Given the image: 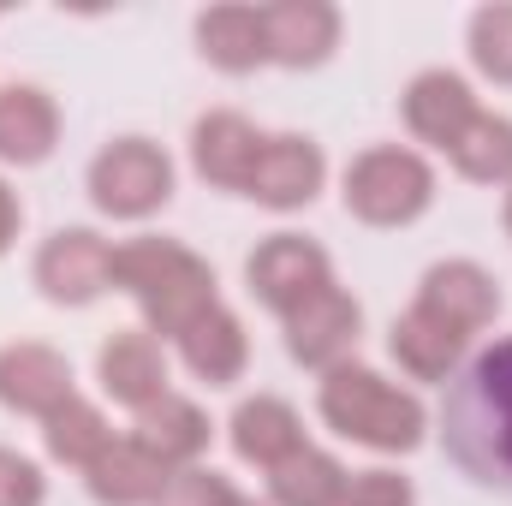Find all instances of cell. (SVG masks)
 <instances>
[{"mask_svg":"<svg viewBox=\"0 0 512 506\" xmlns=\"http://www.w3.org/2000/svg\"><path fill=\"white\" fill-rule=\"evenodd\" d=\"M233 506H256V501H245V495H233Z\"/></svg>","mask_w":512,"mask_h":506,"instance_id":"cell-32","label":"cell"},{"mask_svg":"<svg viewBox=\"0 0 512 506\" xmlns=\"http://www.w3.org/2000/svg\"><path fill=\"white\" fill-rule=\"evenodd\" d=\"M441 447L471 483L512 495V334L483 346L447 381Z\"/></svg>","mask_w":512,"mask_h":506,"instance_id":"cell-1","label":"cell"},{"mask_svg":"<svg viewBox=\"0 0 512 506\" xmlns=\"http://www.w3.org/2000/svg\"><path fill=\"white\" fill-rule=\"evenodd\" d=\"M54 143H60V102L42 84H6L0 90V161L42 167Z\"/></svg>","mask_w":512,"mask_h":506,"instance_id":"cell-18","label":"cell"},{"mask_svg":"<svg viewBox=\"0 0 512 506\" xmlns=\"http://www.w3.org/2000/svg\"><path fill=\"white\" fill-rule=\"evenodd\" d=\"M18 227H24V203H18V191L0 179V256L12 251V239H18Z\"/></svg>","mask_w":512,"mask_h":506,"instance_id":"cell-30","label":"cell"},{"mask_svg":"<svg viewBox=\"0 0 512 506\" xmlns=\"http://www.w3.org/2000/svg\"><path fill=\"white\" fill-rule=\"evenodd\" d=\"M465 346L471 340H459L447 322H435L429 310H405L399 322H393V334H387V352H393V364L405 370L411 381H447L459 376V364H465Z\"/></svg>","mask_w":512,"mask_h":506,"instance_id":"cell-21","label":"cell"},{"mask_svg":"<svg viewBox=\"0 0 512 506\" xmlns=\"http://www.w3.org/2000/svg\"><path fill=\"white\" fill-rule=\"evenodd\" d=\"M316 411L334 435L370 447V453H417L429 411L411 387H393L387 376H376L370 364H340L328 370L316 387Z\"/></svg>","mask_w":512,"mask_h":506,"instance_id":"cell-3","label":"cell"},{"mask_svg":"<svg viewBox=\"0 0 512 506\" xmlns=\"http://www.w3.org/2000/svg\"><path fill=\"white\" fill-rule=\"evenodd\" d=\"M501 221H507V239H512V185H507V209H501Z\"/></svg>","mask_w":512,"mask_h":506,"instance_id":"cell-31","label":"cell"},{"mask_svg":"<svg viewBox=\"0 0 512 506\" xmlns=\"http://www.w3.org/2000/svg\"><path fill=\"white\" fill-rule=\"evenodd\" d=\"M36 286L48 304L84 310L114 286V245L90 227H60L42 251H36Z\"/></svg>","mask_w":512,"mask_h":506,"instance_id":"cell-8","label":"cell"},{"mask_svg":"<svg viewBox=\"0 0 512 506\" xmlns=\"http://www.w3.org/2000/svg\"><path fill=\"white\" fill-rule=\"evenodd\" d=\"M262 30H268V66L316 72L340 48V6H328V0H274V6H262Z\"/></svg>","mask_w":512,"mask_h":506,"instance_id":"cell-11","label":"cell"},{"mask_svg":"<svg viewBox=\"0 0 512 506\" xmlns=\"http://www.w3.org/2000/svg\"><path fill=\"white\" fill-rule=\"evenodd\" d=\"M233 483L221 477V471H203V465H185V471H173V483L161 489V501L155 506H233Z\"/></svg>","mask_w":512,"mask_h":506,"instance_id":"cell-27","label":"cell"},{"mask_svg":"<svg viewBox=\"0 0 512 506\" xmlns=\"http://www.w3.org/2000/svg\"><path fill=\"white\" fill-rule=\"evenodd\" d=\"M84 483H90V495L102 506H155L161 489L173 483V465L155 459L137 435H114L96 453V465L84 471Z\"/></svg>","mask_w":512,"mask_h":506,"instance_id":"cell-16","label":"cell"},{"mask_svg":"<svg viewBox=\"0 0 512 506\" xmlns=\"http://www.w3.org/2000/svg\"><path fill=\"white\" fill-rule=\"evenodd\" d=\"M233 453L256 465V471H280L292 453H304L310 441H304V417L280 399V393H251V399H239V411H233Z\"/></svg>","mask_w":512,"mask_h":506,"instance_id":"cell-17","label":"cell"},{"mask_svg":"<svg viewBox=\"0 0 512 506\" xmlns=\"http://www.w3.org/2000/svg\"><path fill=\"white\" fill-rule=\"evenodd\" d=\"M340 506H417V489L399 471H358Z\"/></svg>","mask_w":512,"mask_h":506,"instance_id":"cell-29","label":"cell"},{"mask_svg":"<svg viewBox=\"0 0 512 506\" xmlns=\"http://www.w3.org/2000/svg\"><path fill=\"white\" fill-rule=\"evenodd\" d=\"M42 441H48V459L90 471V465H96V453L114 441V429H108V417H102L90 399H78V393H72L54 417H42Z\"/></svg>","mask_w":512,"mask_h":506,"instance_id":"cell-25","label":"cell"},{"mask_svg":"<svg viewBox=\"0 0 512 506\" xmlns=\"http://www.w3.org/2000/svg\"><path fill=\"white\" fill-rule=\"evenodd\" d=\"M114 286L131 292V304L143 310V328L161 334V340H179L191 322H203V316L221 304L215 268L191 251V245L155 239V233L126 239V245L114 251Z\"/></svg>","mask_w":512,"mask_h":506,"instance_id":"cell-2","label":"cell"},{"mask_svg":"<svg viewBox=\"0 0 512 506\" xmlns=\"http://www.w3.org/2000/svg\"><path fill=\"white\" fill-rule=\"evenodd\" d=\"M48 501V477L36 459H24L18 447H0V506H42Z\"/></svg>","mask_w":512,"mask_h":506,"instance_id":"cell-28","label":"cell"},{"mask_svg":"<svg viewBox=\"0 0 512 506\" xmlns=\"http://www.w3.org/2000/svg\"><path fill=\"white\" fill-rule=\"evenodd\" d=\"M417 310H429V316L447 322L459 340H471V334H483V328L501 316V286H495V274H489L483 262L447 256V262H435V268L417 280Z\"/></svg>","mask_w":512,"mask_h":506,"instance_id":"cell-10","label":"cell"},{"mask_svg":"<svg viewBox=\"0 0 512 506\" xmlns=\"http://www.w3.org/2000/svg\"><path fill=\"white\" fill-rule=\"evenodd\" d=\"M346 489H352V471L322 447H304L280 471H268V501L274 506H340Z\"/></svg>","mask_w":512,"mask_h":506,"instance_id":"cell-23","label":"cell"},{"mask_svg":"<svg viewBox=\"0 0 512 506\" xmlns=\"http://www.w3.org/2000/svg\"><path fill=\"white\" fill-rule=\"evenodd\" d=\"M197 54L215 72L245 78L256 66H268V30H262V6L245 0H221L209 12H197Z\"/></svg>","mask_w":512,"mask_h":506,"instance_id":"cell-19","label":"cell"},{"mask_svg":"<svg viewBox=\"0 0 512 506\" xmlns=\"http://www.w3.org/2000/svg\"><path fill=\"white\" fill-rule=\"evenodd\" d=\"M179 364L203 381V387H233V381L245 376V364H251V334H245V322H239L227 304H215L203 322H191V328L179 334Z\"/></svg>","mask_w":512,"mask_h":506,"instance_id":"cell-20","label":"cell"},{"mask_svg":"<svg viewBox=\"0 0 512 506\" xmlns=\"http://www.w3.org/2000/svg\"><path fill=\"white\" fill-rule=\"evenodd\" d=\"M477 120V90L447 72V66H429L405 84V126L417 143H435V149H453L459 131Z\"/></svg>","mask_w":512,"mask_h":506,"instance_id":"cell-15","label":"cell"},{"mask_svg":"<svg viewBox=\"0 0 512 506\" xmlns=\"http://www.w3.org/2000/svg\"><path fill=\"white\" fill-rule=\"evenodd\" d=\"M245 280H251L256 304H268L274 316H292L304 298H316L322 286H334V262L304 233H268L251 251V262H245Z\"/></svg>","mask_w":512,"mask_h":506,"instance_id":"cell-7","label":"cell"},{"mask_svg":"<svg viewBox=\"0 0 512 506\" xmlns=\"http://www.w3.org/2000/svg\"><path fill=\"white\" fill-rule=\"evenodd\" d=\"M340 197H346V215H358L364 227H411L435 203V167L405 143H376L352 155Z\"/></svg>","mask_w":512,"mask_h":506,"instance_id":"cell-4","label":"cell"},{"mask_svg":"<svg viewBox=\"0 0 512 506\" xmlns=\"http://www.w3.org/2000/svg\"><path fill=\"white\" fill-rule=\"evenodd\" d=\"M131 435H137L155 459H167L173 471H185V465H197L203 447H209V417H203L197 399H185V393H161L155 405L137 411V429H131Z\"/></svg>","mask_w":512,"mask_h":506,"instance_id":"cell-22","label":"cell"},{"mask_svg":"<svg viewBox=\"0 0 512 506\" xmlns=\"http://www.w3.org/2000/svg\"><path fill=\"white\" fill-rule=\"evenodd\" d=\"M173 197V161L149 137H114L90 161V203L114 221H149Z\"/></svg>","mask_w":512,"mask_h":506,"instance_id":"cell-5","label":"cell"},{"mask_svg":"<svg viewBox=\"0 0 512 506\" xmlns=\"http://www.w3.org/2000/svg\"><path fill=\"white\" fill-rule=\"evenodd\" d=\"M280 328H286V352H292V364L328 376V370L352 364L358 334H364V304L334 280V286H322L316 298H304L292 316H280Z\"/></svg>","mask_w":512,"mask_h":506,"instance_id":"cell-6","label":"cell"},{"mask_svg":"<svg viewBox=\"0 0 512 506\" xmlns=\"http://www.w3.org/2000/svg\"><path fill=\"white\" fill-rule=\"evenodd\" d=\"M96 381H102V393H108L114 405H126V411H143V405H155L161 393H173V387H167V352H161V340H155L149 328H126V334L102 340V352H96Z\"/></svg>","mask_w":512,"mask_h":506,"instance_id":"cell-14","label":"cell"},{"mask_svg":"<svg viewBox=\"0 0 512 506\" xmlns=\"http://www.w3.org/2000/svg\"><path fill=\"white\" fill-rule=\"evenodd\" d=\"M465 48H471V66H477L483 78L512 84V0H495V6H477V12H471Z\"/></svg>","mask_w":512,"mask_h":506,"instance_id":"cell-26","label":"cell"},{"mask_svg":"<svg viewBox=\"0 0 512 506\" xmlns=\"http://www.w3.org/2000/svg\"><path fill=\"white\" fill-rule=\"evenodd\" d=\"M262 143H268V131H256V120H245L239 108H215L191 126V167L215 191H245Z\"/></svg>","mask_w":512,"mask_h":506,"instance_id":"cell-13","label":"cell"},{"mask_svg":"<svg viewBox=\"0 0 512 506\" xmlns=\"http://www.w3.org/2000/svg\"><path fill=\"white\" fill-rule=\"evenodd\" d=\"M322 179H328V155H322L316 137H304V131H268L245 197L262 203V209H274V215H292V209L316 203Z\"/></svg>","mask_w":512,"mask_h":506,"instance_id":"cell-9","label":"cell"},{"mask_svg":"<svg viewBox=\"0 0 512 506\" xmlns=\"http://www.w3.org/2000/svg\"><path fill=\"white\" fill-rule=\"evenodd\" d=\"M72 364L66 352L42 346V340H12L0 346V405L18 417H54L72 399Z\"/></svg>","mask_w":512,"mask_h":506,"instance_id":"cell-12","label":"cell"},{"mask_svg":"<svg viewBox=\"0 0 512 506\" xmlns=\"http://www.w3.org/2000/svg\"><path fill=\"white\" fill-rule=\"evenodd\" d=\"M447 155L471 185H512V120L477 108V120L459 131V143Z\"/></svg>","mask_w":512,"mask_h":506,"instance_id":"cell-24","label":"cell"}]
</instances>
